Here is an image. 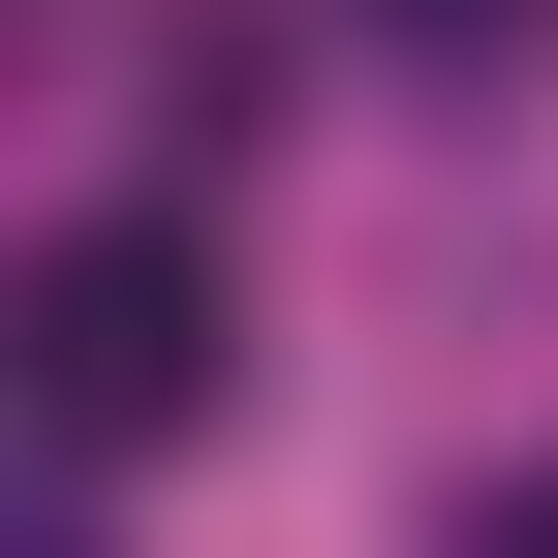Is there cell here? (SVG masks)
Returning a JSON list of instances; mask_svg holds the SVG:
<instances>
[{
    "mask_svg": "<svg viewBox=\"0 0 558 558\" xmlns=\"http://www.w3.org/2000/svg\"><path fill=\"white\" fill-rule=\"evenodd\" d=\"M186 403H218V248L186 218H62L32 248V435L62 465H156Z\"/></svg>",
    "mask_w": 558,
    "mask_h": 558,
    "instance_id": "1",
    "label": "cell"
},
{
    "mask_svg": "<svg viewBox=\"0 0 558 558\" xmlns=\"http://www.w3.org/2000/svg\"><path fill=\"white\" fill-rule=\"evenodd\" d=\"M373 32H403V62H527L558 0H373Z\"/></svg>",
    "mask_w": 558,
    "mask_h": 558,
    "instance_id": "2",
    "label": "cell"
},
{
    "mask_svg": "<svg viewBox=\"0 0 558 558\" xmlns=\"http://www.w3.org/2000/svg\"><path fill=\"white\" fill-rule=\"evenodd\" d=\"M435 558H558V465H527V497H465V527H435Z\"/></svg>",
    "mask_w": 558,
    "mask_h": 558,
    "instance_id": "3",
    "label": "cell"
}]
</instances>
